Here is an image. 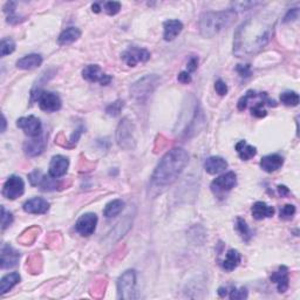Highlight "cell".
I'll return each instance as SVG.
<instances>
[{
  "mask_svg": "<svg viewBox=\"0 0 300 300\" xmlns=\"http://www.w3.org/2000/svg\"><path fill=\"white\" fill-rule=\"evenodd\" d=\"M229 296H230V299H232V300L246 299L247 298V291H246L245 287H242L239 289H237L236 287H232Z\"/></svg>",
  "mask_w": 300,
  "mask_h": 300,
  "instance_id": "cell-40",
  "label": "cell"
},
{
  "mask_svg": "<svg viewBox=\"0 0 300 300\" xmlns=\"http://www.w3.org/2000/svg\"><path fill=\"white\" fill-rule=\"evenodd\" d=\"M20 281V274L17 272L13 273L6 274L4 278L0 281V294H5L6 292H9L10 289L13 288V286H16Z\"/></svg>",
  "mask_w": 300,
  "mask_h": 300,
  "instance_id": "cell-28",
  "label": "cell"
},
{
  "mask_svg": "<svg viewBox=\"0 0 300 300\" xmlns=\"http://www.w3.org/2000/svg\"><path fill=\"white\" fill-rule=\"evenodd\" d=\"M295 214V207L292 204H286L284 205L280 209V212H279V215H280V218L281 219H285V221H288V219H291L293 216Z\"/></svg>",
  "mask_w": 300,
  "mask_h": 300,
  "instance_id": "cell-37",
  "label": "cell"
},
{
  "mask_svg": "<svg viewBox=\"0 0 300 300\" xmlns=\"http://www.w3.org/2000/svg\"><path fill=\"white\" fill-rule=\"evenodd\" d=\"M121 10V4L118 2H108L104 4V11H106L107 15L109 16H115L120 12Z\"/></svg>",
  "mask_w": 300,
  "mask_h": 300,
  "instance_id": "cell-39",
  "label": "cell"
},
{
  "mask_svg": "<svg viewBox=\"0 0 300 300\" xmlns=\"http://www.w3.org/2000/svg\"><path fill=\"white\" fill-rule=\"evenodd\" d=\"M282 104L287 107H295L299 104V95L295 92H284L280 95Z\"/></svg>",
  "mask_w": 300,
  "mask_h": 300,
  "instance_id": "cell-32",
  "label": "cell"
},
{
  "mask_svg": "<svg viewBox=\"0 0 300 300\" xmlns=\"http://www.w3.org/2000/svg\"><path fill=\"white\" fill-rule=\"evenodd\" d=\"M17 125L20 129H23L24 132L30 137H38L43 134V129H41V122L38 117L30 115L26 117H20L17 121Z\"/></svg>",
  "mask_w": 300,
  "mask_h": 300,
  "instance_id": "cell-11",
  "label": "cell"
},
{
  "mask_svg": "<svg viewBox=\"0 0 300 300\" xmlns=\"http://www.w3.org/2000/svg\"><path fill=\"white\" fill-rule=\"evenodd\" d=\"M189 161V155L183 148H174L163 156L152 176V187L166 189L183 173Z\"/></svg>",
  "mask_w": 300,
  "mask_h": 300,
  "instance_id": "cell-2",
  "label": "cell"
},
{
  "mask_svg": "<svg viewBox=\"0 0 300 300\" xmlns=\"http://www.w3.org/2000/svg\"><path fill=\"white\" fill-rule=\"evenodd\" d=\"M97 224V216L93 212H88V214L82 215L81 217L78 219V222L75 223V230L81 236H90L93 235L94 231L96 229Z\"/></svg>",
  "mask_w": 300,
  "mask_h": 300,
  "instance_id": "cell-13",
  "label": "cell"
},
{
  "mask_svg": "<svg viewBox=\"0 0 300 300\" xmlns=\"http://www.w3.org/2000/svg\"><path fill=\"white\" fill-rule=\"evenodd\" d=\"M124 106V102L122 100H117L115 101V102L110 103L109 106H108L106 108V113L108 115H110V116H116V115H118L121 113L122 108H123Z\"/></svg>",
  "mask_w": 300,
  "mask_h": 300,
  "instance_id": "cell-35",
  "label": "cell"
},
{
  "mask_svg": "<svg viewBox=\"0 0 300 300\" xmlns=\"http://www.w3.org/2000/svg\"><path fill=\"white\" fill-rule=\"evenodd\" d=\"M36 96V100L39 103V107L45 111H58L61 109L62 102L58 94L52 92H44V90H38L37 94H32Z\"/></svg>",
  "mask_w": 300,
  "mask_h": 300,
  "instance_id": "cell-7",
  "label": "cell"
},
{
  "mask_svg": "<svg viewBox=\"0 0 300 300\" xmlns=\"http://www.w3.org/2000/svg\"><path fill=\"white\" fill-rule=\"evenodd\" d=\"M204 168L205 172L211 174V175H217V174L224 172L228 168V162L219 156H212L205 161Z\"/></svg>",
  "mask_w": 300,
  "mask_h": 300,
  "instance_id": "cell-21",
  "label": "cell"
},
{
  "mask_svg": "<svg viewBox=\"0 0 300 300\" xmlns=\"http://www.w3.org/2000/svg\"><path fill=\"white\" fill-rule=\"evenodd\" d=\"M13 223V215L8 211L5 207H2V230L4 231Z\"/></svg>",
  "mask_w": 300,
  "mask_h": 300,
  "instance_id": "cell-36",
  "label": "cell"
},
{
  "mask_svg": "<svg viewBox=\"0 0 300 300\" xmlns=\"http://www.w3.org/2000/svg\"><path fill=\"white\" fill-rule=\"evenodd\" d=\"M80 37H81V31L78 27H68V29L62 31L60 36H59L58 43L61 46H67V45L75 43Z\"/></svg>",
  "mask_w": 300,
  "mask_h": 300,
  "instance_id": "cell-24",
  "label": "cell"
},
{
  "mask_svg": "<svg viewBox=\"0 0 300 300\" xmlns=\"http://www.w3.org/2000/svg\"><path fill=\"white\" fill-rule=\"evenodd\" d=\"M24 211L27 212V214H33V215H43L46 214L50 209V203L46 200L40 197H34L32 200L26 201L23 205Z\"/></svg>",
  "mask_w": 300,
  "mask_h": 300,
  "instance_id": "cell-17",
  "label": "cell"
},
{
  "mask_svg": "<svg viewBox=\"0 0 300 300\" xmlns=\"http://www.w3.org/2000/svg\"><path fill=\"white\" fill-rule=\"evenodd\" d=\"M240 260H242V256L237 250H229L228 253H226L225 259L223 260L222 267L224 268L225 271L231 272L235 270V268L240 264Z\"/></svg>",
  "mask_w": 300,
  "mask_h": 300,
  "instance_id": "cell-26",
  "label": "cell"
},
{
  "mask_svg": "<svg viewBox=\"0 0 300 300\" xmlns=\"http://www.w3.org/2000/svg\"><path fill=\"white\" fill-rule=\"evenodd\" d=\"M252 216L257 221H261L264 218H270L274 215V209L267 205L265 202H256L252 207Z\"/></svg>",
  "mask_w": 300,
  "mask_h": 300,
  "instance_id": "cell-23",
  "label": "cell"
},
{
  "mask_svg": "<svg viewBox=\"0 0 300 300\" xmlns=\"http://www.w3.org/2000/svg\"><path fill=\"white\" fill-rule=\"evenodd\" d=\"M163 29H165V33H163V38L166 41H173L179 34L182 32L183 24L180 20H167L163 24Z\"/></svg>",
  "mask_w": 300,
  "mask_h": 300,
  "instance_id": "cell-22",
  "label": "cell"
},
{
  "mask_svg": "<svg viewBox=\"0 0 300 300\" xmlns=\"http://www.w3.org/2000/svg\"><path fill=\"white\" fill-rule=\"evenodd\" d=\"M236 152L240 160H243V161H249V160L254 158L257 154V149L253 145L247 144L246 141H239L237 143Z\"/></svg>",
  "mask_w": 300,
  "mask_h": 300,
  "instance_id": "cell-27",
  "label": "cell"
},
{
  "mask_svg": "<svg viewBox=\"0 0 300 300\" xmlns=\"http://www.w3.org/2000/svg\"><path fill=\"white\" fill-rule=\"evenodd\" d=\"M25 191V183L22 177L13 175L9 177V180L6 181L3 188V195L8 200H17V198L22 196Z\"/></svg>",
  "mask_w": 300,
  "mask_h": 300,
  "instance_id": "cell-8",
  "label": "cell"
},
{
  "mask_svg": "<svg viewBox=\"0 0 300 300\" xmlns=\"http://www.w3.org/2000/svg\"><path fill=\"white\" fill-rule=\"evenodd\" d=\"M278 190H279V194H280L281 196H285V195H287L289 193V190L285 186H279Z\"/></svg>",
  "mask_w": 300,
  "mask_h": 300,
  "instance_id": "cell-46",
  "label": "cell"
},
{
  "mask_svg": "<svg viewBox=\"0 0 300 300\" xmlns=\"http://www.w3.org/2000/svg\"><path fill=\"white\" fill-rule=\"evenodd\" d=\"M235 10L219 12H205L200 18V32L204 38H212L216 34L228 29L236 20Z\"/></svg>",
  "mask_w": 300,
  "mask_h": 300,
  "instance_id": "cell-3",
  "label": "cell"
},
{
  "mask_svg": "<svg viewBox=\"0 0 300 300\" xmlns=\"http://www.w3.org/2000/svg\"><path fill=\"white\" fill-rule=\"evenodd\" d=\"M218 294L221 296L226 295V294H228V288H226V287H219L218 288Z\"/></svg>",
  "mask_w": 300,
  "mask_h": 300,
  "instance_id": "cell-47",
  "label": "cell"
},
{
  "mask_svg": "<svg viewBox=\"0 0 300 300\" xmlns=\"http://www.w3.org/2000/svg\"><path fill=\"white\" fill-rule=\"evenodd\" d=\"M45 179V175L43 173L40 172V170H34L29 175V180L32 186L37 187V186H41V183H43V181Z\"/></svg>",
  "mask_w": 300,
  "mask_h": 300,
  "instance_id": "cell-38",
  "label": "cell"
},
{
  "mask_svg": "<svg viewBox=\"0 0 300 300\" xmlns=\"http://www.w3.org/2000/svg\"><path fill=\"white\" fill-rule=\"evenodd\" d=\"M236 71L242 78H249L251 75V66L250 65H238L236 67Z\"/></svg>",
  "mask_w": 300,
  "mask_h": 300,
  "instance_id": "cell-42",
  "label": "cell"
},
{
  "mask_svg": "<svg viewBox=\"0 0 300 300\" xmlns=\"http://www.w3.org/2000/svg\"><path fill=\"white\" fill-rule=\"evenodd\" d=\"M236 184H237L236 174L233 172H229L212 181L211 190L212 193L216 195L225 194L231 190L232 188H235Z\"/></svg>",
  "mask_w": 300,
  "mask_h": 300,
  "instance_id": "cell-9",
  "label": "cell"
},
{
  "mask_svg": "<svg viewBox=\"0 0 300 300\" xmlns=\"http://www.w3.org/2000/svg\"><path fill=\"white\" fill-rule=\"evenodd\" d=\"M236 230L237 232L239 233V236L242 237V239L244 242H250V239L252 238V231H251L250 226L247 225V223L245 222V219L238 217L237 218V223H236Z\"/></svg>",
  "mask_w": 300,
  "mask_h": 300,
  "instance_id": "cell-31",
  "label": "cell"
},
{
  "mask_svg": "<svg viewBox=\"0 0 300 300\" xmlns=\"http://www.w3.org/2000/svg\"><path fill=\"white\" fill-rule=\"evenodd\" d=\"M15 50H16V44L12 39H10L9 38V39L2 40V45H0V55H2L3 58L13 53Z\"/></svg>",
  "mask_w": 300,
  "mask_h": 300,
  "instance_id": "cell-34",
  "label": "cell"
},
{
  "mask_svg": "<svg viewBox=\"0 0 300 300\" xmlns=\"http://www.w3.org/2000/svg\"><path fill=\"white\" fill-rule=\"evenodd\" d=\"M69 167V161L67 158L62 155H57L52 159L50 163V170H48V175L59 179V177L65 176L67 174Z\"/></svg>",
  "mask_w": 300,
  "mask_h": 300,
  "instance_id": "cell-16",
  "label": "cell"
},
{
  "mask_svg": "<svg viewBox=\"0 0 300 300\" xmlns=\"http://www.w3.org/2000/svg\"><path fill=\"white\" fill-rule=\"evenodd\" d=\"M47 145V136L41 134L38 137H33L24 144V150L31 158H36L43 154Z\"/></svg>",
  "mask_w": 300,
  "mask_h": 300,
  "instance_id": "cell-14",
  "label": "cell"
},
{
  "mask_svg": "<svg viewBox=\"0 0 300 300\" xmlns=\"http://www.w3.org/2000/svg\"><path fill=\"white\" fill-rule=\"evenodd\" d=\"M92 9H93V12H95V13H99V12H100V10H101V8H100V5H99V4H93Z\"/></svg>",
  "mask_w": 300,
  "mask_h": 300,
  "instance_id": "cell-48",
  "label": "cell"
},
{
  "mask_svg": "<svg viewBox=\"0 0 300 300\" xmlns=\"http://www.w3.org/2000/svg\"><path fill=\"white\" fill-rule=\"evenodd\" d=\"M0 266H2L3 270L5 268H11L15 267L17 264H18L20 253L18 251L13 249L12 246L8 245V244H4L2 247V253H0Z\"/></svg>",
  "mask_w": 300,
  "mask_h": 300,
  "instance_id": "cell-15",
  "label": "cell"
},
{
  "mask_svg": "<svg viewBox=\"0 0 300 300\" xmlns=\"http://www.w3.org/2000/svg\"><path fill=\"white\" fill-rule=\"evenodd\" d=\"M215 89L217 94H219L221 96H224L228 94V86H226V83L223 81V80H217V81H216Z\"/></svg>",
  "mask_w": 300,
  "mask_h": 300,
  "instance_id": "cell-41",
  "label": "cell"
},
{
  "mask_svg": "<svg viewBox=\"0 0 300 300\" xmlns=\"http://www.w3.org/2000/svg\"><path fill=\"white\" fill-rule=\"evenodd\" d=\"M265 104H267V106H270V107L277 106L275 101L271 100L270 97L267 96L266 93H259V101H258L257 103H254L252 108H251V114H252V116L258 117V118L266 116L267 111L264 108Z\"/></svg>",
  "mask_w": 300,
  "mask_h": 300,
  "instance_id": "cell-19",
  "label": "cell"
},
{
  "mask_svg": "<svg viewBox=\"0 0 300 300\" xmlns=\"http://www.w3.org/2000/svg\"><path fill=\"white\" fill-rule=\"evenodd\" d=\"M117 296L118 299H136V271L128 270L118 278L117 280Z\"/></svg>",
  "mask_w": 300,
  "mask_h": 300,
  "instance_id": "cell-5",
  "label": "cell"
},
{
  "mask_svg": "<svg viewBox=\"0 0 300 300\" xmlns=\"http://www.w3.org/2000/svg\"><path fill=\"white\" fill-rule=\"evenodd\" d=\"M41 263H43V260H41L40 254L36 253L27 260V268L31 271V273H39L41 270Z\"/></svg>",
  "mask_w": 300,
  "mask_h": 300,
  "instance_id": "cell-33",
  "label": "cell"
},
{
  "mask_svg": "<svg viewBox=\"0 0 300 300\" xmlns=\"http://www.w3.org/2000/svg\"><path fill=\"white\" fill-rule=\"evenodd\" d=\"M122 59L129 67H135L138 62H146L150 59V53L144 48L129 47L122 53Z\"/></svg>",
  "mask_w": 300,
  "mask_h": 300,
  "instance_id": "cell-12",
  "label": "cell"
},
{
  "mask_svg": "<svg viewBox=\"0 0 300 300\" xmlns=\"http://www.w3.org/2000/svg\"><path fill=\"white\" fill-rule=\"evenodd\" d=\"M124 208V202L122 200H114L106 205L103 215L106 218H113L120 215Z\"/></svg>",
  "mask_w": 300,
  "mask_h": 300,
  "instance_id": "cell-29",
  "label": "cell"
},
{
  "mask_svg": "<svg viewBox=\"0 0 300 300\" xmlns=\"http://www.w3.org/2000/svg\"><path fill=\"white\" fill-rule=\"evenodd\" d=\"M160 82V78L158 75L152 74L146 75L144 78L139 79L138 81H136L130 88V94L137 102H143L148 97L152 95V93L154 92L156 87H158Z\"/></svg>",
  "mask_w": 300,
  "mask_h": 300,
  "instance_id": "cell-4",
  "label": "cell"
},
{
  "mask_svg": "<svg viewBox=\"0 0 300 300\" xmlns=\"http://www.w3.org/2000/svg\"><path fill=\"white\" fill-rule=\"evenodd\" d=\"M298 15H299V10L298 9L289 10V11L287 12V15L285 16L284 23H288V22H291V20H295L296 18H298Z\"/></svg>",
  "mask_w": 300,
  "mask_h": 300,
  "instance_id": "cell-44",
  "label": "cell"
},
{
  "mask_svg": "<svg viewBox=\"0 0 300 300\" xmlns=\"http://www.w3.org/2000/svg\"><path fill=\"white\" fill-rule=\"evenodd\" d=\"M284 165V159L278 154H271L264 156L260 161V167L264 172L266 173H274L279 170Z\"/></svg>",
  "mask_w": 300,
  "mask_h": 300,
  "instance_id": "cell-20",
  "label": "cell"
},
{
  "mask_svg": "<svg viewBox=\"0 0 300 300\" xmlns=\"http://www.w3.org/2000/svg\"><path fill=\"white\" fill-rule=\"evenodd\" d=\"M43 64V57L40 54H29L17 61V67L20 69H34Z\"/></svg>",
  "mask_w": 300,
  "mask_h": 300,
  "instance_id": "cell-25",
  "label": "cell"
},
{
  "mask_svg": "<svg viewBox=\"0 0 300 300\" xmlns=\"http://www.w3.org/2000/svg\"><path fill=\"white\" fill-rule=\"evenodd\" d=\"M116 141L120 148L131 150L135 148L136 139L134 135V124L128 118H123L116 130Z\"/></svg>",
  "mask_w": 300,
  "mask_h": 300,
  "instance_id": "cell-6",
  "label": "cell"
},
{
  "mask_svg": "<svg viewBox=\"0 0 300 300\" xmlns=\"http://www.w3.org/2000/svg\"><path fill=\"white\" fill-rule=\"evenodd\" d=\"M5 128H6V118L5 116H3V129H2L3 132L5 131Z\"/></svg>",
  "mask_w": 300,
  "mask_h": 300,
  "instance_id": "cell-49",
  "label": "cell"
},
{
  "mask_svg": "<svg viewBox=\"0 0 300 300\" xmlns=\"http://www.w3.org/2000/svg\"><path fill=\"white\" fill-rule=\"evenodd\" d=\"M177 79H179V81L181 83H183V85H188V83H190L191 80H193V79H191L190 73H188L187 71L181 72L179 74V76H177Z\"/></svg>",
  "mask_w": 300,
  "mask_h": 300,
  "instance_id": "cell-43",
  "label": "cell"
},
{
  "mask_svg": "<svg viewBox=\"0 0 300 300\" xmlns=\"http://www.w3.org/2000/svg\"><path fill=\"white\" fill-rule=\"evenodd\" d=\"M40 229L38 226H32V228L27 229L26 231L22 233V236L18 237V242H20L23 245H31L34 240L37 239L38 235H39Z\"/></svg>",
  "mask_w": 300,
  "mask_h": 300,
  "instance_id": "cell-30",
  "label": "cell"
},
{
  "mask_svg": "<svg viewBox=\"0 0 300 300\" xmlns=\"http://www.w3.org/2000/svg\"><path fill=\"white\" fill-rule=\"evenodd\" d=\"M82 76L83 79L87 80L89 82H99L101 86H107L111 82V78L110 75L106 74V73L102 72L97 65H88L85 69L82 71Z\"/></svg>",
  "mask_w": 300,
  "mask_h": 300,
  "instance_id": "cell-10",
  "label": "cell"
},
{
  "mask_svg": "<svg viewBox=\"0 0 300 300\" xmlns=\"http://www.w3.org/2000/svg\"><path fill=\"white\" fill-rule=\"evenodd\" d=\"M274 22L273 17L266 15H257L247 19L235 34L233 53L244 58L263 50L273 33Z\"/></svg>",
  "mask_w": 300,
  "mask_h": 300,
  "instance_id": "cell-1",
  "label": "cell"
},
{
  "mask_svg": "<svg viewBox=\"0 0 300 300\" xmlns=\"http://www.w3.org/2000/svg\"><path fill=\"white\" fill-rule=\"evenodd\" d=\"M271 281L277 285L279 293H285L287 291L289 285V278H288V268L284 266H280L277 271L273 272L271 275Z\"/></svg>",
  "mask_w": 300,
  "mask_h": 300,
  "instance_id": "cell-18",
  "label": "cell"
},
{
  "mask_svg": "<svg viewBox=\"0 0 300 300\" xmlns=\"http://www.w3.org/2000/svg\"><path fill=\"white\" fill-rule=\"evenodd\" d=\"M188 73H193V72H195L197 69V67H198V59L196 58V57H193V58H190V60H189V62H188Z\"/></svg>",
  "mask_w": 300,
  "mask_h": 300,
  "instance_id": "cell-45",
  "label": "cell"
}]
</instances>
